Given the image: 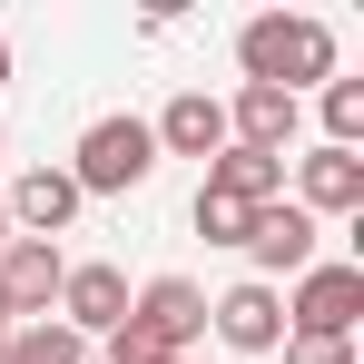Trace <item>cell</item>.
<instances>
[{
	"label": "cell",
	"instance_id": "1",
	"mask_svg": "<svg viewBox=\"0 0 364 364\" xmlns=\"http://www.w3.org/2000/svg\"><path fill=\"white\" fill-rule=\"evenodd\" d=\"M237 60H246V89H315V79H335V30L325 20H305V10H266V20H246L237 30Z\"/></svg>",
	"mask_w": 364,
	"mask_h": 364
},
{
	"label": "cell",
	"instance_id": "2",
	"mask_svg": "<svg viewBox=\"0 0 364 364\" xmlns=\"http://www.w3.org/2000/svg\"><path fill=\"white\" fill-rule=\"evenodd\" d=\"M158 178V138H148V119H89V138H79V158H69V187L79 197H128V187Z\"/></svg>",
	"mask_w": 364,
	"mask_h": 364
},
{
	"label": "cell",
	"instance_id": "3",
	"mask_svg": "<svg viewBox=\"0 0 364 364\" xmlns=\"http://www.w3.org/2000/svg\"><path fill=\"white\" fill-rule=\"evenodd\" d=\"M355 315H364V266H305L296 296H286V335H335V345H355Z\"/></svg>",
	"mask_w": 364,
	"mask_h": 364
},
{
	"label": "cell",
	"instance_id": "4",
	"mask_svg": "<svg viewBox=\"0 0 364 364\" xmlns=\"http://www.w3.org/2000/svg\"><path fill=\"white\" fill-rule=\"evenodd\" d=\"M207 325H217L227 355H276V345H286V296L246 276V286H227V296L207 305Z\"/></svg>",
	"mask_w": 364,
	"mask_h": 364
},
{
	"label": "cell",
	"instance_id": "5",
	"mask_svg": "<svg viewBox=\"0 0 364 364\" xmlns=\"http://www.w3.org/2000/svg\"><path fill=\"white\" fill-rule=\"evenodd\" d=\"M60 276H69V256L50 237H10V246H0V296H10L20 325H40V315L60 305Z\"/></svg>",
	"mask_w": 364,
	"mask_h": 364
},
{
	"label": "cell",
	"instance_id": "6",
	"mask_svg": "<svg viewBox=\"0 0 364 364\" xmlns=\"http://www.w3.org/2000/svg\"><path fill=\"white\" fill-rule=\"evenodd\" d=\"M246 256H256V286H266V276H305V266H315V217H305L296 197L256 207V217H246Z\"/></svg>",
	"mask_w": 364,
	"mask_h": 364
},
{
	"label": "cell",
	"instance_id": "7",
	"mask_svg": "<svg viewBox=\"0 0 364 364\" xmlns=\"http://www.w3.org/2000/svg\"><path fill=\"white\" fill-rule=\"evenodd\" d=\"M60 325L89 345V335H119L128 325V276L119 266H69L60 276Z\"/></svg>",
	"mask_w": 364,
	"mask_h": 364
},
{
	"label": "cell",
	"instance_id": "8",
	"mask_svg": "<svg viewBox=\"0 0 364 364\" xmlns=\"http://www.w3.org/2000/svg\"><path fill=\"white\" fill-rule=\"evenodd\" d=\"M128 325H148L168 355H187V345L207 335V296H197L187 276H158V286H138V296H128Z\"/></svg>",
	"mask_w": 364,
	"mask_h": 364
},
{
	"label": "cell",
	"instance_id": "9",
	"mask_svg": "<svg viewBox=\"0 0 364 364\" xmlns=\"http://www.w3.org/2000/svg\"><path fill=\"white\" fill-rule=\"evenodd\" d=\"M296 207L305 217H355L364 207V158L355 148H305L296 158Z\"/></svg>",
	"mask_w": 364,
	"mask_h": 364
},
{
	"label": "cell",
	"instance_id": "10",
	"mask_svg": "<svg viewBox=\"0 0 364 364\" xmlns=\"http://www.w3.org/2000/svg\"><path fill=\"white\" fill-rule=\"evenodd\" d=\"M148 138H158L168 158H217V148H227V109H217L207 89H178V99L148 119Z\"/></svg>",
	"mask_w": 364,
	"mask_h": 364
},
{
	"label": "cell",
	"instance_id": "11",
	"mask_svg": "<svg viewBox=\"0 0 364 364\" xmlns=\"http://www.w3.org/2000/svg\"><path fill=\"white\" fill-rule=\"evenodd\" d=\"M296 99L286 89H237V109H227V148H266V158H286L296 148Z\"/></svg>",
	"mask_w": 364,
	"mask_h": 364
},
{
	"label": "cell",
	"instance_id": "12",
	"mask_svg": "<svg viewBox=\"0 0 364 364\" xmlns=\"http://www.w3.org/2000/svg\"><path fill=\"white\" fill-rule=\"evenodd\" d=\"M0 207H10V227H30V237H50V246H60V227L79 217V187H69V168H30V178L10 187Z\"/></svg>",
	"mask_w": 364,
	"mask_h": 364
},
{
	"label": "cell",
	"instance_id": "13",
	"mask_svg": "<svg viewBox=\"0 0 364 364\" xmlns=\"http://www.w3.org/2000/svg\"><path fill=\"white\" fill-rule=\"evenodd\" d=\"M207 187H227L246 207H276V197H286V158H266V148H217V158H207Z\"/></svg>",
	"mask_w": 364,
	"mask_h": 364
},
{
	"label": "cell",
	"instance_id": "14",
	"mask_svg": "<svg viewBox=\"0 0 364 364\" xmlns=\"http://www.w3.org/2000/svg\"><path fill=\"white\" fill-rule=\"evenodd\" d=\"M0 364H89V345L69 335V325H10V345H0Z\"/></svg>",
	"mask_w": 364,
	"mask_h": 364
},
{
	"label": "cell",
	"instance_id": "15",
	"mask_svg": "<svg viewBox=\"0 0 364 364\" xmlns=\"http://www.w3.org/2000/svg\"><path fill=\"white\" fill-rule=\"evenodd\" d=\"M246 217H256L246 197H227V187H197V237H207V246H246Z\"/></svg>",
	"mask_w": 364,
	"mask_h": 364
},
{
	"label": "cell",
	"instance_id": "16",
	"mask_svg": "<svg viewBox=\"0 0 364 364\" xmlns=\"http://www.w3.org/2000/svg\"><path fill=\"white\" fill-rule=\"evenodd\" d=\"M364 138V79H325V148Z\"/></svg>",
	"mask_w": 364,
	"mask_h": 364
},
{
	"label": "cell",
	"instance_id": "17",
	"mask_svg": "<svg viewBox=\"0 0 364 364\" xmlns=\"http://www.w3.org/2000/svg\"><path fill=\"white\" fill-rule=\"evenodd\" d=\"M286 364H355V345H335V335H286Z\"/></svg>",
	"mask_w": 364,
	"mask_h": 364
},
{
	"label": "cell",
	"instance_id": "18",
	"mask_svg": "<svg viewBox=\"0 0 364 364\" xmlns=\"http://www.w3.org/2000/svg\"><path fill=\"white\" fill-rule=\"evenodd\" d=\"M10 325H20V315H10V296H0V345H10Z\"/></svg>",
	"mask_w": 364,
	"mask_h": 364
},
{
	"label": "cell",
	"instance_id": "19",
	"mask_svg": "<svg viewBox=\"0 0 364 364\" xmlns=\"http://www.w3.org/2000/svg\"><path fill=\"white\" fill-rule=\"evenodd\" d=\"M0 89H10V40H0Z\"/></svg>",
	"mask_w": 364,
	"mask_h": 364
},
{
	"label": "cell",
	"instance_id": "20",
	"mask_svg": "<svg viewBox=\"0 0 364 364\" xmlns=\"http://www.w3.org/2000/svg\"><path fill=\"white\" fill-rule=\"evenodd\" d=\"M0 246H10V207H0Z\"/></svg>",
	"mask_w": 364,
	"mask_h": 364
},
{
	"label": "cell",
	"instance_id": "21",
	"mask_svg": "<svg viewBox=\"0 0 364 364\" xmlns=\"http://www.w3.org/2000/svg\"><path fill=\"white\" fill-rule=\"evenodd\" d=\"M178 364H207V355H178Z\"/></svg>",
	"mask_w": 364,
	"mask_h": 364
}]
</instances>
